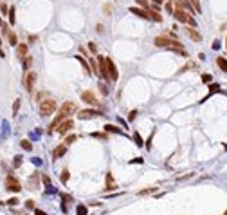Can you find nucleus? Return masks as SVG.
Here are the masks:
<instances>
[{"label":"nucleus","mask_w":227,"mask_h":215,"mask_svg":"<svg viewBox=\"0 0 227 215\" xmlns=\"http://www.w3.org/2000/svg\"><path fill=\"white\" fill-rule=\"evenodd\" d=\"M34 215H47L45 212H41V210H34Z\"/></svg>","instance_id":"obj_52"},{"label":"nucleus","mask_w":227,"mask_h":215,"mask_svg":"<svg viewBox=\"0 0 227 215\" xmlns=\"http://www.w3.org/2000/svg\"><path fill=\"white\" fill-rule=\"evenodd\" d=\"M7 38H9V45H11V47H16V45H18V36H16L15 33H9V34H7Z\"/></svg>","instance_id":"obj_23"},{"label":"nucleus","mask_w":227,"mask_h":215,"mask_svg":"<svg viewBox=\"0 0 227 215\" xmlns=\"http://www.w3.org/2000/svg\"><path fill=\"white\" fill-rule=\"evenodd\" d=\"M152 2H155V4H157V6H161V4H162V2H164V0H152Z\"/></svg>","instance_id":"obj_53"},{"label":"nucleus","mask_w":227,"mask_h":215,"mask_svg":"<svg viewBox=\"0 0 227 215\" xmlns=\"http://www.w3.org/2000/svg\"><path fill=\"white\" fill-rule=\"evenodd\" d=\"M171 49V53L178 54V56H182V58H187V51H184V49H175V47H169Z\"/></svg>","instance_id":"obj_25"},{"label":"nucleus","mask_w":227,"mask_h":215,"mask_svg":"<svg viewBox=\"0 0 227 215\" xmlns=\"http://www.w3.org/2000/svg\"><path fill=\"white\" fill-rule=\"evenodd\" d=\"M184 29H186V34L193 40V42H202V34H200L198 31H195L193 27H187V25L184 27Z\"/></svg>","instance_id":"obj_13"},{"label":"nucleus","mask_w":227,"mask_h":215,"mask_svg":"<svg viewBox=\"0 0 227 215\" xmlns=\"http://www.w3.org/2000/svg\"><path fill=\"white\" fill-rule=\"evenodd\" d=\"M135 2H137V4H139L143 9H146V7H148V0H135Z\"/></svg>","instance_id":"obj_40"},{"label":"nucleus","mask_w":227,"mask_h":215,"mask_svg":"<svg viewBox=\"0 0 227 215\" xmlns=\"http://www.w3.org/2000/svg\"><path fill=\"white\" fill-rule=\"evenodd\" d=\"M34 83H36V72H34V71L25 72V78H24V87H25V90H27V92H32Z\"/></svg>","instance_id":"obj_3"},{"label":"nucleus","mask_w":227,"mask_h":215,"mask_svg":"<svg viewBox=\"0 0 227 215\" xmlns=\"http://www.w3.org/2000/svg\"><path fill=\"white\" fill-rule=\"evenodd\" d=\"M130 13H134L135 16H139V18H144V20H150V13L144 11L143 7H130Z\"/></svg>","instance_id":"obj_14"},{"label":"nucleus","mask_w":227,"mask_h":215,"mask_svg":"<svg viewBox=\"0 0 227 215\" xmlns=\"http://www.w3.org/2000/svg\"><path fill=\"white\" fill-rule=\"evenodd\" d=\"M7 16H9V24L13 25V24H15V18H16V16H15V6H11V7H9V11H7Z\"/></svg>","instance_id":"obj_26"},{"label":"nucleus","mask_w":227,"mask_h":215,"mask_svg":"<svg viewBox=\"0 0 227 215\" xmlns=\"http://www.w3.org/2000/svg\"><path fill=\"white\" fill-rule=\"evenodd\" d=\"M0 11H2V15H7V11H9V7H7L6 4H0Z\"/></svg>","instance_id":"obj_44"},{"label":"nucleus","mask_w":227,"mask_h":215,"mask_svg":"<svg viewBox=\"0 0 227 215\" xmlns=\"http://www.w3.org/2000/svg\"><path fill=\"white\" fill-rule=\"evenodd\" d=\"M96 31L99 33V34H103V33H105V25H103V24H97V25H96Z\"/></svg>","instance_id":"obj_41"},{"label":"nucleus","mask_w":227,"mask_h":215,"mask_svg":"<svg viewBox=\"0 0 227 215\" xmlns=\"http://www.w3.org/2000/svg\"><path fill=\"white\" fill-rule=\"evenodd\" d=\"M153 43L157 47H169V45H171V38L166 36V34H162V36H157L153 40Z\"/></svg>","instance_id":"obj_12"},{"label":"nucleus","mask_w":227,"mask_h":215,"mask_svg":"<svg viewBox=\"0 0 227 215\" xmlns=\"http://www.w3.org/2000/svg\"><path fill=\"white\" fill-rule=\"evenodd\" d=\"M79 53H81V54H85V56H87V58H88V51H87V49H85V47H83V45H81V47H79Z\"/></svg>","instance_id":"obj_49"},{"label":"nucleus","mask_w":227,"mask_h":215,"mask_svg":"<svg viewBox=\"0 0 227 215\" xmlns=\"http://www.w3.org/2000/svg\"><path fill=\"white\" fill-rule=\"evenodd\" d=\"M72 127H74V121H72V119H65L63 123H60V125H58L56 132H58V134H62V136H65V134L72 129Z\"/></svg>","instance_id":"obj_9"},{"label":"nucleus","mask_w":227,"mask_h":215,"mask_svg":"<svg viewBox=\"0 0 227 215\" xmlns=\"http://www.w3.org/2000/svg\"><path fill=\"white\" fill-rule=\"evenodd\" d=\"M65 154H67V147H65V145H60V147H56V148L52 150V159L56 161V159L63 157Z\"/></svg>","instance_id":"obj_16"},{"label":"nucleus","mask_w":227,"mask_h":215,"mask_svg":"<svg viewBox=\"0 0 227 215\" xmlns=\"http://www.w3.org/2000/svg\"><path fill=\"white\" fill-rule=\"evenodd\" d=\"M97 74L101 78H105V80H110L108 78V71H106V58L99 56V54H97Z\"/></svg>","instance_id":"obj_5"},{"label":"nucleus","mask_w":227,"mask_h":215,"mask_svg":"<svg viewBox=\"0 0 227 215\" xmlns=\"http://www.w3.org/2000/svg\"><path fill=\"white\" fill-rule=\"evenodd\" d=\"M69 175H71V172H69V170L65 168V170L62 172V175H60V179H62V183H63V184H65L67 181H69Z\"/></svg>","instance_id":"obj_28"},{"label":"nucleus","mask_w":227,"mask_h":215,"mask_svg":"<svg viewBox=\"0 0 227 215\" xmlns=\"http://www.w3.org/2000/svg\"><path fill=\"white\" fill-rule=\"evenodd\" d=\"M110 11H112V6L106 4V6H105V15H110Z\"/></svg>","instance_id":"obj_47"},{"label":"nucleus","mask_w":227,"mask_h":215,"mask_svg":"<svg viewBox=\"0 0 227 215\" xmlns=\"http://www.w3.org/2000/svg\"><path fill=\"white\" fill-rule=\"evenodd\" d=\"M0 45H2V38H0Z\"/></svg>","instance_id":"obj_54"},{"label":"nucleus","mask_w":227,"mask_h":215,"mask_svg":"<svg viewBox=\"0 0 227 215\" xmlns=\"http://www.w3.org/2000/svg\"><path fill=\"white\" fill-rule=\"evenodd\" d=\"M81 99L87 103V105H90V107H97V99H96V96H94V92H90V90L81 92Z\"/></svg>","instance_id":"obj_8"},{"label":"nucleus","mask_w":227,"mask_h":215,"mask_svg":"<svg viewBox=\"0 0 227 215\" xmlns=\"http://www.w3.org/2000/svg\"><path fill=\"white\" fill-rule=\"evenodd\" d=\"M20 145H22V148H24V150H32V145H31V141H29V139H22Z\"/></svg>","instance_id":"obj_27"},{"label":"nucleus","mask_w":227,"mask_h":215,"mask_svg":"<svg viewBox=\"0 0 227 215\" xmlns=\"http://www.w3.org/2000/svg\"><path fill=\"white\" fill-rule=\"evenodd\" d=\"M106 71H108V78H110V81H117L119 72H117V67H115V64H114L110 58H106Z\"/></svg>","instance_id":"obj_6"},{"label":"nucleus","mask_w":227,"mask_h":215,"mask_svg":"<svg viewBox=\"0 0 227 215\" xmlns=\"http://www.w3.org/2000/svg\"><path fill=\"white\" fill-rule=\"evenodd\" d=\"M173 16H175L178 22H182V24H186V25H189V27H193L195 29L196 27V22H195V18L187 13V11H184V9H180V7H177L175 11H173Z\"/></svg>","instance_id":"obj_1"},{"label":"nucleus","mask_w":227,"mask_h":215,"mask_svg":"<svg viewBox=\"0 0 227 215\" xmlns=\"http://www.w3.org/2000/svg\"><path fill=\"white\" fill-rule=\"evenodd\" d=\"M105 130H106V132H114V134H123L121 129L115 127V125H112V123H106V125H105Z\"/></svg>","instance_id":"obj_21"},{"label":"nucleus","mask_w":227,"mask_h":215,"mask_svg":"<svg viewBox=\"0 0 227 215\" xmlns=\"http://www.w3.org/2000/svg\"><path fill=\"white\" fill-rule=\"evenodd\" d=\"M216 65L224 71V72H227V60L224 58V56H218V58H216Z\"/></svg>","instance_id":"obj_20"},{"label":"nucleus","mask_w":227,"mask_h":215,"mask_svg":"<svg viewBox=\"0 0 227 215\" xmlns=\"http://www.w3.org/2000/svg\"><path fill=\"white\" fill-rule=\"evenodd\" d=\"M31 65H32V56H29V54H27V56L24 58V71L27 72V71L31 69Z\"/></svg>","instance_id":"obj_22"},{"label":"nucleus","mask_w":227,"mask_h":215,"mask_svg":"<svg viewBox=\"0 0 227 215\" xmlns=\"http://www.w3.org/2000/svg\"><path fill=\"white\" fill-rule=\"evenodd\" d=\"M43 183L47 184V186H51V181H49V177H47V175H43Z\"/></svg>","instance_id":"obj_51"},{"label":"nucleus","mask_w":227,"mask_h":215,"mask_svg":"<svg viewBox=\"0 0 227 215\" xmlns=\"http://www.w3.org/2000/svg\"><path fill=\"white\" fill-rule=\"evenodd\" d=\"M16 56H18L20 60H24V58L27 56V43H18V45H16Z\"/></svg>","instance_id":"obj_17"},{"label":"nucleus","mask_w":227,"mask_h":215,"mask_svg":"<svg viewBox=\"0 0 227 215\" xmlns=\"http://www.w3.org/2000/svg\"><path fill=\"white\" fill-rule=\"evenodd\" d=\"M187 69H196V64H187V65H184V67H182L180 71L184 72V71H187Z\"/></svg>","instance_id":"obj_39"},{"label":"nucleus","mask_w":227,"mask_h":215,"mask_svg":"<svg viewBox=\"0 0 227 215\" xmlns=\"http://www.w3.org/2000/svg\"><path fill=\"white\" fill-rule=\"evenodd\" d=\"M150 192H153V188H148V190H141L139 195H144V194H150Z\"/></svg>","instance_id":"obj_50"},{"label":"nucleus","mask_w":227,"mask_h":215,"mask_svg":"<svg viewBox=\"0 0 227 215\" xmlns=\"http://www.w3.org/2000/svg\"><path fill=\"white\" fill-rule=\"evenodd\" d=\"M54 112H56V101H54V99H43L40 103V114L43 118L51 116Z\"/></svg>","instance_id":"obj_2"},{"label":"nucleus","mask_w":227,"mask_h":215,"mask_svg":"<svg viewBox=\"0 0 227 215\" xmlns=\"http://www.w3.org/2000/svg\"><path fill=\"white\" fill-rule=\"evenodd\" d=\"M76 58H78V60H79V64L83 65V71H85V72H87V74H92V69H90V64H88V62H87V60H85V58H83L81 54H78V56H76Z\"/></svg>","instance_id":"obj_19"},{"label":"nucleus","mask_w":227,"mask_h":215,"mask_svg":"<svg viewBox=\"0 0 227 215\" xmlns=\"http://www.w3.org/2000/svg\"><path fill=\"white\" fill-rule=\"evenodd\" d=\"M7 204H9V206H16V204H18V199H16V197H11V199H7Z\"/></svg>","instance_id":"obj_37"},{"label":"nucleus","mask_w":227,"mask_h":215,"mask_svg":"<svg viewBox=\"0 0 227 215\" xmlns=\"http://www.w3.org/2000/svg\"><path fill=\"white\" fill-rule=\"evenodd\" d=\"M74 141H76V136L71 134V136H67V139H65V147H69V145H72Z\"/></svg>","instance_id":"obj_33"},{"label":"nucleus","mask_w":227,"mask_h":215,"mask_svg":"<svg viewBox=\"0 0 227 215\" xmlns=\"http://www.w3.org/2000/svg\"><path fill=\"white\" fill-rule=\"evenodd\" d=\"M60 112H62L65 118H69L71 114H74V112H76V105H74L72 101H65V103L62 105V108H60Z\"/></svg>","instance_id":"obj_10"},{"label":"nucleus","mask_w":227,"mask_h":215,"mask_svg":"<svg viewBox=\"0 0 227 215\" xmlns=\"http://www.w3.org/2000/svg\"><path fill=\"white\" fill-rule=\"evenodd\" d=\"M189 4L193 6V9L196 13H202V6H200V0H189Z\"/></svg>","instance_id":"obj_24"},{"label":"nucleus","mask_w":227,"mask_h":215,"mask_svg":"<svg viewBox=\"0 0 227 215\" xmlns=\"http://www.w3.org/2000/svg\"><path fill=\"white\" fill-rule=\"evenodd\" d=\"M96 116H103V114H99V110H96V108H83L78 114L79 119H90V118H96Z\"/></svg>","instance_id":"obj_7"},{"label":"nucleus","mask_w":227,"mask_h":215,"mask_svg":"<svg viewBox=\"0 0 227 215\" xmlns=\"http://www.w3.org/2000/svg\"><path fill=\"white\" fill-rule=\"evenodd\" d=\"M218 90H220V85H218V83H211V85H209V94L218 92Z\"/></svg>","instance_id":"obj_32"},{"label":"nucleus","mask_w":227,"mask_h":215,"mask_svg":"<svg viewBox=\"0 0 227 215\" xmlns=\"http://www.w3.org/2000/svg\"><path fill=\"white\" fill-rule=\"evenodd\" d=\"M0 27H2V33H4V34H9V25H7V24H4V22H2V25H0Z\"/></svg>","instance_id":"obj_36"},{"label":"nucleus","mask_w":227,"mask_h":215,"mask_svg":"<svg viewBox=\"0 0 227 215\" xmlns=\"http://www.w3.org/2000/svg\"><path fill=\"white\" fill-rule=\"evenodd\" d=\"M36 40H38V36H36V34H29V43H34Z\"/></svg>","instance_id":"obj_45"},{"label":"nucleus","mask_w":227,"mask_h":215,"mask_svg":"<svg viewBox=\"0 0 227 215\" xmlns=\"http://www.w3.org/2000/svg\"><path fill=\"white\" fill-rule=\"evenodd\" d=\"M202 81H204V83H209V81H211V76H209V74H204V76H202Z\"/></svg>","instance_id":"obj_46"},{"label":"nucleus","mask_w":227,"mask_h":215,"mask_svg":"<svg viewBox=\"0 0 227 215\" xmlns=\"http://www.w3.org/2000/svg\"><path fill=\"white\" fill-rule=\"evenodd\" d=\"M92 136H94V138H99V139H105V138H106L105 134H99V132H94Z\"/></svg>","instance_id":"obj_48"},{"label":"nucleus","mask_w":227,"mask_h":215,"mask_svg":"<svg viewBox=\"0 0 227 215\" xmlns=\"http://www.w3.org/2000/svg\"><path fill=\"white\" fill-rule=\"evenodd\" d=\"M175 4H177V7H180V9H184V11H187L189 15H193V6L189 4V0H175Z\"/></svg>","instance_id":"obj_15"},{"label":"nucleus","mask_w":227,"mask_h":215,"mask_svg":"<svg viewBox=\"0 0 227 215\" xmlns=\"http://www.w3.org/2000/svg\"><path fill=\"white\" fill-rule=\"evenodd\" d=\"M6 190H9V192H20L22 190L20 181L16 177H13V175H7L6 177Z\"/></svg>","instance_id":"obj_4"},{"label":"nucleus","mask_w":227,"mask_h":215,"mask_svg":"<svg viewBox=\"0 0 227 215\" xmlns=\"http://www.w3.org/2000/svg\"><path fill=\"white\" fill-rule=\"evenodd\" d=\"M117 188V183H115V179H114V175L110 172L106 173V177H105V190L106 192H112Z\"/></svg>","instance_id":"obj_11"},{"label":"nucleus","mask_w":227,"mask_h":215,"mask_svg":"<svg viewBox=\"0 0 227 215\" xmlns=\"http://www.w3.org/2000/svg\"><path fill=\"white\" fill-rule=\"evenodd\" d=\"M135 118H137V110H132V112L128 114V121H134Z\"/></svg>","instance_id":"obj_42"},{"label":"nucleus","mask_w":227,"mask_h":215,"mask_svg":"<svg viewBox=\"0 0 227 215\" xmlns=\"http://www.w3.org/2000/svg\"><path fill=\"white\" fill-rule=\"evenodd\" d=\"M134 141H135V145H137V147H143V138L139 136V132H135V134H134Z\"/></svg>","instance_id":"obj_30"},{"label":"nucleus","mask_w":227,"mask_h":215,"mask_svg":"<svg viewBox=\"0 0 227 215\" xmlns=\"http://www.w3.org/2000/svg\"><path fill=\"white\" fill-rule=\"evenodd\" d=\"M88 49H90V51H92L94 54L97 53V45H96L94 42H88Z\"/></svg>","instance_id":"obj_38"},{"label":"nucleus","mask_w":227,"mask_h":215,"mask_svg":"<svg viewBox=\"0 0 227 215\" xmlns=\"http://www.w3.org/2000/svg\"><path fill=\"white\" fill-rule=\"evenodd\" d=\"M148 13H150V18L155 22H162V15L159 13V7H150L148 9Z\"/></svg>","instance_id":"obj_18"},{"label":"nucleus","mask_w":227,"mask_h":215,"mask_svg":"<svg viewBox=\"0 0 227 215\" xmlns=\"http://www.w3.org/2000/svg\"><path fill=\"white\" fill-rule=\"evenodd\" d=\"M87 212H88V210H87V206H83V204L78 206V215H87Z\"/></svg>","instance_id":"obj_35"},{"label":"nucleus","mask_w":227,"mask_h":215,"mask_svg":"<svg viewBox=\"0 0 227 215\" xmlns=\"http://www.w3.org/2000/svg\"><path fill=\"white\" fill-rule=\"evenodd\" d=\"M25 208L27 210H34V201H25Z\"/></svg>","instance_id":"obj_43"},{"label":"nucleus","mask_w":227,"mask_h":215,"mask_svg":"<svg viewBox=\"0 0 227 215\" xmlns=\"http://www.w3.org/2000/svg\"><path fill=\"white\" fill-rule=\"evenodd\" d=\"M20 110V99H15V105H13V116H16Z\"/></svg>","instance_id":"obj_31"},{"label":"nucleus","mask_w":227,"mask_h":215,"mask_svg":"<svg viewBox=\"0 0 227 215\" xmlns=\"http://www.w3.org/2000/svg\"><path fill=\"white\" fill-rule=\"evenodd\" d=\"M20 165H22V156H15V161H13V166H15V168H18Z\"/></svg>","instance_id":"obj_34"},{"label":"nucleus","mask_w":227,"mask_h":215,"mask_svg":"<svg viewBox=\"0 0 227 215\" xmlns=\"http://www.w3.org/2000/svg\"><path fill=\"white\" fill-rule=\"evenodd\" d=\"M164 9L168 11L169 15H173V11H175V7H173V4H171V0H168V2H166V4H164Z\"/></svg>","instance_id":"obj_29"}]
</instances>
